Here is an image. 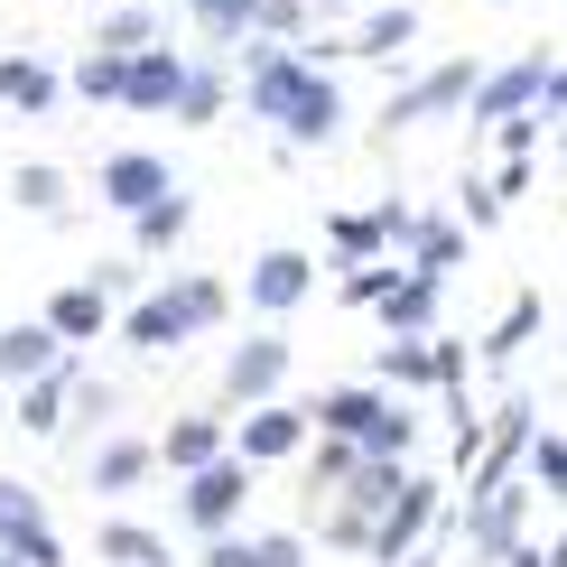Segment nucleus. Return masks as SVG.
I'll return each mask as SVG.
<instances>
[{"label":"nucleus","mask_w":567,"mask_h":567,"mask_svg":"<svg viewBox=\"0 0 567 567\" xmlns=\"http://www.w3.org/2000/svg\"><path fill=\"white\" fill-rule=\"evenodd\" d=\"M168 158H150V150H112L103 158V168H93V196H103L112 205V215H140V205H150V196H168Z\"/></svg>","instance_id":"12"},{"label":"nucleus","mask_w":567,"mask_h":567,"mask_svg":"<svg viewBox=\"0 0 567 567\" xmlns=\"http://www.w3.org/2000/svg\"><path fill=\"white\" fill-rule=\"evenodd\" d=\"M437 512H446V493H437L429 475H400V484H391V503L372 512V530H363V549L382 558V567H391V558H410L419 539L437 530Z\"/></svg>","instance_id":"3"},{"label":"nucleus","mask_w":567,"mask_h":567,"mask_svg":"<svg viewBox=\"0 0 567 567\" xmlns=\"http://www.w3.org/2000/svg\"><path fill=\"white\" fill-rule=\"evenodd\" d=\"M298 446H307V410H289V400H251L243 429H233V456L243 465H279V456H298Z\"/></svg>","instance_id":"10"},{"label":"nucleus","mask_w":567,"mask_h":567,"mask_svg":"<svg viewBox=\"0 0 567 567\" xmlns=\"http://www.w3.org/2000/svg\"><path fill=\"white\" fill-rule=\"evenodd\" d=\"M186 224H196V205H186L177 186H168V196H150V205L131 215V243H140V251L158 261V251H177V243H186Z\"/></svg>","instance_id":"22"},{"label":"nucleus","mask_w":567,"mask_h":567,"mask_svg":"<svg viewBox=\"0 0 567 567\" xmlns=\"http://www.w3.org/2000/svg\"><path fill=\"white\" fill-rule=\"evenodd\" d=\"M326 243H336V261H372V251H382V224H372V215H336Z\"/></svg>","instance_id":"33"},{"label":"nucleus","mask_w":567,"mask_h":567,"mask_svg":"<svg viewBox=\"0 0 567 567\" xmlns=\"http://www.w3.org/2000/svg\"><path fill=\"white\" fill-rule=\"evenodd\" d=\"M512 475H522L530 493H567V437H558V429H530V437H522V465H512Z\"/></svg>","instance_id":"26"},{"label":"nucleus","mask_w":567,"mask_h":567,"mask_svg":"<svg viewBox=\"0 0 567 567\" xmlns=\"http://www.w3.org/2000/svg\"><path fill=\"white\" fill-rule=\"evenodd\" d=\"M493 131H503V158H530V150H539V131H549V122H539V112H503Z\"/></svg>","instance_id":"38"},{"label":"nucleus","mask_w":567,"mask_h":567,"mask_svg":"<svg viewBox=\"0 0 567 567\" xmlns=\"http://www.w3.org/2000/svg\"><path fill=\"white\" fill-rule=\"evenodd\" d=\"M112 336H122L131 353H177L186 336H196V307H186L177 289H150V298H131L122 317H112Z\"/></svg>","instance_id":"9"},{"label":"nucleus","mask_w":567,"mask_h":567,"mask_svg":"<svg viewBox=\"0 0 567 567\" xmlns=\"http://www.w3.org/2000/svg\"><path fill=\"white\" fill-rule=\"evenodd\" d=\"M549 65H558V56H522V65H503V75H475V84H465V122H503V112H530Z\"/></svg>","instance_id":"14"},{"label":"nucleus","mask_w":567,"mask_h":567,"mask_svg":"<svg viewBox=\"0 0 567 567\" xmlns=\"http://www.w3.org/2000/svg\"><path fill=\"white\" fill-rule=\"evenodd\" d=\"M93 567H168V539L140 522H103L93 530Z\"/></svg>","instance_id":"23"},{"label":"nucleus","mask_w":567,"mask_h":567,"mask_svg":"<svg viewBox=\"0 0 567 567\" xmlns=\"http://www.w3.org/2000/svg\"><path fill=\"white\" fill-rule=\"evenodd\" d=\"M177 298L196 307V326H224V307H233V298H224V279H177Z\"/></svg>","instance_id":"36"},{"label":"nucleus","mask_w":567,"mask_h":567,"mask_svg":"<svg viewBox=\"0 0 567 567\" xmlns=\"http://www.w3.org/2000/svg\"><path fill=\"white\" fill-rule=\"evenodd\" d=\"M186 19H196V29L205 38H251V29H261V0H186Z\"/></svg>","instance_id":"28"},{"label":"nucleus","mask_w":567,"mask_h":567,"mask_svg":"<svg viewBox=\"0 0 567 567\" xmlns=\"http://www.w3.org/2000/svg\"><path fill=\"white\" fill-rule=\"evenodd\" d=\"M289 363H298L289 336H243V344L224 353V400H233V410H251V400H279V391H289Z\"/></svg>","instance_id":"7"},{"label":"nucleus","mask_w":567,"mask_h":567,"mask_svg":"<svg viewBox=\"0 0 567 567\" xmlns=\"http://www.w3.org/2000/svg\"><path fill=\"white\" fill-rule=\"evenodd\" d=\"M372 307H382V336H429V326L446 317V279H429V270L400 261V279H391Z\"/></svg>","instance_id":"13"},{"label":"nucleus","mask_w":567,"mask_h":567,"mask_svg":"<svg viewBox=\"0 0 567 567\" xmlns=\"http://www.w3.org/2000/svg\"><path fill=\"white\" fill-rule=\"evenodd\" d=\"M261 29L270 38H298L307 29V0H261Z\"/></svg>","instance_id":"43"},{"label":"nucleus","mask_w":567,"mask_h":567,"mask_svg":"<svg viewBox=\"0 0 567 567\" xmlns=\"http://www.w3.org/2000/svg\"><path fill=\"white\" fill-rule=\"evenodd\" d=\"M484 224H503V196H493V186H475V177H465V233H484Z\"/></svg>","instance_id":"42"},{"label":"nucleus","mask_w":567,"mask_h":567,"mask_svg":"<svg viewBox=\"0 0 567 567\" xmlns=\"http://www.w3.org/2000/svg\"><path fill=\"white\" fill-rule=\"evenodd\" d=\"M224 446H233V429H224V410H196V419H177V429L158 437L150 456L168 465V475H186V465H205V456H224Z\"/></svg>","instance_id":"18"},{"label":"nucleus","mask_w":567,"mask_h":567,"mask_svg":"<svg viewBox=\"0 0 567 567\" xmlns=\"http://www.w3.org/2000/svg\"><path fill=\"white\" fill-rule=\"evenodd\" d=\"M410 437H419V419H410V410H400V400H391V410L372 419V429L353 437V446H363V456H410Z\"/></svg>","instance_id":"31"},{"label":"nucleus","mask_w":567,"mask_h":567,"mask_svg":"<svg viewBox=\"0 0 567 567\" xmlns=\"http://www.w3.org/2000/svg\"><path fill=\"white\" fill-rule=\"evenodd\" d=\"M224 103H233V84L215 75V65H186V84H177V103H168V112H177L186 131H205V122H224Z\"/></svg>","instance_id":"25"},{"label":"nucleus","mask_w":567,"mask_h":567,"mask_svg":"<svg viewBox=\"0 0 567 567\" xmlns=\"http://www.w3.org/2000/svg\"><path fill=\"white\" fill-rule=\"evenodd\" d=\"M150 38H158L150 0H122V10H112L103 29H93V47H103V56H131V47H150Z\"/></svg>","instance_id":"29"},{"label":"nucleus","mask_w":567,"mask_h":567,"mask_svg":"<svg viewBox=\"0 0 567 567\" xmlns=\"http://www.w3.org/2000/svg\"><path fill=\"white\" fill-rule=\"evenodd\" d=\"M391 567H437V530H429V539H419V549H410V558H391Z\"/></svg>","instance_id":"46"},{"label":"nucleus","mask_w":567,"mask_h":567,"mask_svg":"<svg viewBox=\"0 0 567 567\" xmlns=\"http://www.w3.org/2000/svg\"><path fill=\"white\" fill-rule=\"evenodd\" d=\"M391 279H400V251H372V261H353V270H344V298H353V307H372Z\"/></svg>","instance_id":"34"},{"label":"nucleus","mask_w":567,"mask_h":567,"mask_svg":"<svg viewBox=\"0 0 567 567\" xmlns=\"http://www.w3.org/2000/svg\"><path fill=\"white\" fill-rule=\"evenodd\" d=\"M205 567H251V539L243 530H215V539H205Z\"/></svg>","instance_id":"44"},{"label":"nucleus","mask_w":567,"mask_h":567,"mask_svg":"<svg viewBox=\"0 0 567 567\" xmlns=\"http://www.w3.org/2000/svg\"><path fill=\"white\" fill-rule=\"evenodd\" d=\"M177 84H186V56H177L168 38H150V47H131V56H122V112H168Z\"/></svg>","instance_id":"11"},{"label":"nucleus","mask_w":567,"mask_h":567,"mask_svg":"<svg viewBox=\"0 0 567 567\" xmlns=\"http://www.w3.org/2000/svg\"><path fill=\"white\" fill-rule=\"evenodd\" d=\"M251 567H307V539H298V530H270V539H251Z\"/></svg>","instance_id":"39"},{"label":"nucleus","mask_w":567,"mask_h":567,"mask_svg":"<svg viewBox=\"0 0 567 567\" xmlns=\"http://www.w3.org/2000/svg\"><path fill=\"white\" fill-rule=\"evenodd\" d=\"M484 65L475 56H456V65H429L419 84H400L391 103H382V131H419V122H437V112H456L465 103V84H475Z\"/></svg>","instance_id":"8"},{"label":"nucleus","mask_w":567,"mask_h":567,"mask_svg":"<svg viewBox=\"0 0 567 567\" xmlns=\"http://www.w3.org/2000/svg\"><path fill=\"white\" fill-rule=\"evenodd\" d=\"M243 112H261L289 150H326V140L344 131L336 75H317V56H298V47H251V65H243Z\"/></svg>","instance_id":"1"},{"label":"nucleus","mask_w":567,"mask_h":567,"mask_svg":"<svg viewBox=\"0 0 567 567\" xmlns=\"http://www.w3.org/2000/svg\"><path fill=\"white\" fill-rule=\"evenodd\" d=\"M400 261H410V270H429V279H446V270L465 261V224H456V215H419V233L400 243Z\"/></svg>","instance_id":"20"},{"label":"nucleus","mask_w":567,"mask_h":567,"mask_svg":"<svg viewBox=\"0 0 567 567\" xmlns=\"http://www.w3.org/2000/svg\"><path fill=\"white\" fill-rule=\"evenodd\" d=\"M372 224H382V251H400V243H410V233H419V205H382V215H372Z\"/></svg>","instance_id":"40"},{"label":"nucleus","mask_w":567,"mask_h":567,"mask_svg":"<svg viewBox=\"0 0 567 567\" xmlns=\"http://www.w3.org/2000/svg\"><path fill=\"white\" fill-rule=\"evenodd\" d=\"M382 410H391V391H382V382H336V391L307 400V429H326V437H363Z\"/></svg>","instance_id":"15"},{"label":"nucleus","mask_w":567,"mask_h":567,"mask_svg":"<svg viewBox=\"0 0 567 567\" xmlns=\"http://www.w3.org/2000/svg\"><path fill=\"white\" fill-rule=\"evenodd\" d=\"M317 437H326V429H317ZM353 465H363V446H353V437H326V446H317V484H344Z\"/></svg>","instance_id":"37"},{"label":"nucleus","mask_w":567,"mask_h":567,"mask_svg":"<svg viewBox=\"0 0 567 567\" xmlns=\"http://www.w3.org/2000/svg\"><path fill=\"white\" fill-rule=\"evenodd\" d=\"M503 567H567V549H558V539H512Z\"/></svg>","instance_id":"41"},{"label":"nucleus","mask_w":567,"mask_h":567,"mask_svg":"<svg viewBox=\"0 0 567 567\" xmlns=\"http://www.w3.org/2000/svg\"><path fill=\"white\" fill-rule=\"evenodd\" d=\"M363 530H372L363 512H336V522H326V539H336V549H363Z\"/></svg>","instance_id":"45"},{"label":"nucleus","mask_w":567,"mask_h":567,"mask_svg":"<svg viewBox=\"0 0 567 567\" xmlns=\"http://www.w3.org/2000/svg\"><path fill=\"white\" fill-rule=\"evenodd\" d=\"M0 567H19V558H10V549H0Z\"/></svg>","instance_id":"47"},{"label":"nucleus","mask_w":567,"mask_h":567,"mask_svg":"<svg viewBox=\"0 0 567 567\" xmlns=\"http://www.w3.org/2000/svg\"><path fill=\"white\" fill-rule=\"evenodd\" d=\"M10 196L29 205V215H65V168H19Z\"/></svg>","instance_id":"32"},{"label":"nucleus","mask_w":567,"mask_h":567,"mask_svg":"<svg viewBox=\"0 0 567 567\" xmlns=\"http://www.w3.org/2000/svg\"><path fill=\"white\" fill-rule=\"evenodd\" d=\"M243 503H251V465L233 456V446H224V456H205V465H186V484H177L186 530H205V539L243 522Z\"/></svg>","instance_id":"2"},{"label":"nucleus","mask_w":567,"mask_h":567,"mask_svg":"<svg viewBox=\"0 0 567 567\" xmlns=\"http://www.w3.org/2000/svg\"><path fill=\"white\" fill-rule=\"evenodd\" d=\"M47 336H56L65 353H75V344H93V336H112V298L93 289V279L56 289V298H47Z\"/></svg>","instance_id":"16"},{"label":"nucleus","mask_w":567,"mask_h":567,"mask_svg":"<svg viewBox=\"0 0 567 567\" xmlns=\"http://www.w3.org/2000/svg\"><path fill=\"white\" fill-rule=\"evenodd\" d=\"M56 65H38V56H0V112H56Z\"/></svg>","instance_id":"21"},{"label":"nucleus","mask_w":567,"mask_h":567,"mask_svg":"<svg viewBox=\"0 0 567 567\" xmlns=\"http://www.w3.org/2000/svg\"><path fill=\"white\" fill-rule=\"evenodd\" d=\"M410 38H419V10H410V0H372V19H363V38H353V56H400Z\"/></svg>","instance_id":"24"},{"label":"nucleus","mask_w":567,"mask_h":567,"mask_svg":"<svg viewBox=\"0 0 567 567\" xmlns=\"http://www.w3.org/2000/svg\"><path fill=\"white\" fill-rule=\"evenodd\" d=\"M372 382L382 391H419L429 382V336H391L382 353H372Z\"/></svg>","instance_id":"27"},{"label":"nucleus","mask_w":567,"mask_h":567,"mask_svg":"<svg viewBox=\"0 0 567 567\" xmlns=\"http://www.w3.org/2000/svg\"><path fill=\"white\" fill-rule=\"evenodd\" d=\"M522 522H530V484L512 475V484H493V493H465V558H503L512 539H522Z\"/></svg>","instance_id":"6"},{"label":"nucleus","mask_w":567,"mask_h":567,"mask_svg":"<svg viewBox=\"0 0 567 567\" xmlns=\"http://www.w3.org/2000/svg\"><path fill=\"white\" fill-rule=\"evenodd\" d=\"M56 336H47V317H29V326H0V391H19V382H29V372H47V363H56Z\"/></svg>","instance_id":"19"},{"label":"nucleus","mask_w":567,"mask_h":567,"mask_svg":"<svg viewBox=\"0 0 567 567\" xmlns=\"http://www.w3.org/2000/svg\"><path fill=\"white\" fill-rule=\"evenodd\" d=\"M0 549H10L19 567H75V558H65V539L47 530L38 484H10V475H0Z\"/></svg>","instance_id":"4"},{"label":"nucleus","mask_w":567,"mask_h":567,"mask_svg":"<svg viewBox=\"0 0 567 567\" xmlns=\"http://www.w3.org/2000/svg\"><path fill=\"white\" fill-rule=\"evenodd\" d=\"M158 475V456H150V437H103V446H93V493H112V503H122V493H140V484H150Z\"/></svg>","instance_id":"17"},{"label":"nucleus","mask_w":567,"mask_h":567,"mask_svg":"<svg viewBox=\"0 0 567 567\" xmlns=\"http://www.w3.org/2000/svg\"><path fill=\"white\" fill-rule=\"evenodd\" d=\"M75 93H84V103H122V56H103V47H93V56L75 65Z\"/></svg>","instance_id":"35"},{"label":"nucleus","mask_w":567,"mask_h":567,"mask_svg":"<svg viewBox=\"0 0 567 567\" xmlns=\"http://www.w3.org/2000/svg\"><path fill=\"white\" fill-rule=\"evenodd\" d=\"M530 336H539V289H522V298L503 307V326H493V336H484V353H493V363H512V353H522Z\"/></svg>","instance_id":"30"},{"label":"nucleus","mask_w":567,"mask_h":567,"mask_svg":"<svg viewBox=\"0 0 567 567\" xmlns=\"http://www.w3.org/2000/svg\"><path fill=\"white\" fill-rule=\"evenodd\" d=\"M317 270H326V261H307V251L279 243V251H261V261L243 270V307H251V317H289V307L317 298Z\"/></svg>","instance_id":"5"}]
</instances>
